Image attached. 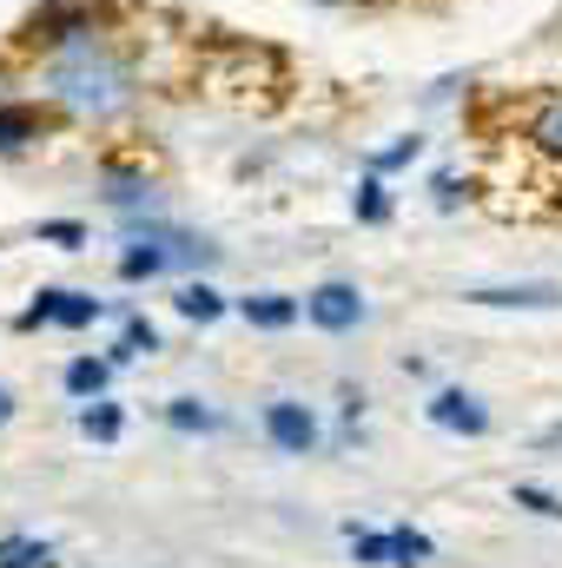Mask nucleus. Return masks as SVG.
I'll use <instances>...</instances> for the list:
<instances>
[{
	"label": "nucleus",
	"mask_w": 562,
	"mask_h": 568,
	"mask_svg": "<svg viewBox=\"0 0 562 568\" xmlns=\"http://www.w3.org/2000/svg\"><path fill=\"white\" fill-rule=\"evenodd\" d=\"M33 87L73 126H127L140 113L145 67L140 53L120 40V27H107V33H87V40H73L60 53H40L33 60Z\"/></svg>",
	"instance_id": "f257e3e1"
},
{
	"label": "nucleus",
	"mask_w": 562,
	"mask_h": 568,
	"mask_svg": "<svg viewBox=\"0 0 562 568\" xmlns=\"http://www.w3.org/2000/svg\"><path fill=\"white\" fill-rule=\"evenodd\" d=\"M219 252L205 245V239H192V232H179V225H165V219H145L127 232V252H120V278L127 284H145L159 278V272H172V265H212Z\"/></svg>",
	"instance_id": "f03ea898"
},
{
	"label": "nucleus",
	"mask_w": 562,
	"mask_h": 568,
	"mask_svg": "<svg viewBox=\"0 0 562 568\" xmlns=\"http://www.w3.org/2000/svg\"><path fill=\"white\" fill-rule=\"evenodd\" d=\"M113 27V7H100V0H40L27 20H20V53L27 60H40V53H60V47H73V40H87V33H107Z\"/></svg>",
	"instance_id": "7ed1b4c3"
},
{
	"label": "nucleus",
	"mask_w": 562,
	"mask_h": 568,
	"mask_svg": "<svg viewBox=\"0 0 562 568\" xmlns=\"http://www.w3.org/2000/svg\"><path fill=\"white\" fill-rule=\"evenodd\" d=\"M516 152L530 159V165H543L550 179L562 185V87H543V93H530L523 106H516Z\"/></svg>",
	"instance_id": "20e7f679"
},
{
	"label": "nucleus",
	"mask_w": 562,
	"mask_h": 568,
	"mask_svg": "<svg viewBox=\"0 0 562 568\" xmlns=\"http://www.w3.org/2000/svg\"><path fill=\"white\" fill-rule=\"evenodd\" d=\"M100 317H107V304H100V297H87V291H67V284H40V291H33V304L20 311V331H40V324L87 331V324H100Z\"/></svg>",
	"instance_id": "39448f33"
},
{
	"label": "nucleus",
	"mask_w": 562,
	"mask_h": 568,
	"mask_svg": "<svg viewBox=\"0 0 562 568\" xmlns=\"http://www.w3.org/2000/svg\"><path fill=\"white\" fill-rule=\"evenodd\" d=\"M60 126L53 106H33V100H0V159H27L33 145Z\"/></svg>",
	"instance_id": "423d86ee"
},
{
	"label": "nucleus",
	"mask_w": 562,
	"mask_h": 568,
	"mask_svg": "<svg viewBox=\"0 0 562 568\" xmlns=\"http://www.w3.org/2000/svg\"><path fill=\"white\" fill-rule=\"evenodd\" d=\"M304 317L318 324V331H358L364 324V291L358 284H344V278H331V284H318L311 297H304Z\"/></svg>",
	"instance_id": "0eeeda50"
},
{
	"label": "nucleus",
	"mask_w": 562,
	"mask_h": 568,
	"mask_svg": "<svg viewBox=\"0 0 562 568\" xmlns=\"http://www.w3.org/2000/svg\"><path fill=\"white\" fill-rule=\"evenodd\" d=\"M265 436H272V449H284V456H311L318 449V417L304 404L279 397V404H265Z\"/></svg>",
	"instance_id": "6e6552de"
},
{
	"label": "nucleus",
	"mask_w": 562,
	"mask_h": 568,
	"mask_svg": "<svg viewBox=\"0 0 562 568\" xmlns=\"http://www.w3.org/2000/svg\"><path fill=\"white\" fill-rule=\"evenodd\" d=\"M100 199H107L113 212H145V219H152V205H159V185H152V172L107 165V172H100Z\"/></svg>",
	"instance_id": "1a4fd4ad"
},
{
	"label": "nucleus",
	"mask_w": 562,
	"mask_h": 568,
	"mask_svg": "<svg viewBox=\"0 0 562 568\" xmlns=\"http://www.w3.org/2000/svg\"><path fill=\"white\" fill-rule=\"evenodd\" d=\"M423 410H430V424L450 429V436H483V429H490V410H483L470 390H456V384H450V390H436Z\"/></svg>",
	"instance_id": "9d476101"
},
{
	"label": "nucleus",
	"mask_w": 562,
	"mask_h": 568,
	"mask_svg": "<svg viewBox=\"0 0 562 568\" xmlns=\"http://www.w3.org/2000/svg\"><path fill=\"white\" fill-rule=\"evenodd\" d=\"M470 304H483V311H556L562 284H483V291H470Z\"/></svg>",
	"instance_id": "9b49d317"
},
{
	"label": "nucleus",
	"mask_w": 562,
	"mask_h": 568,
	"mask_svg": "<svg viewBox=\"0 0 562 568\" xmlns=\"http://www.w3.org/2000/svg\"><path fill=\"white\" fill-rule=\"evenodd\" d=\"M239 317L252 331H284L304 317V297H284V291H259V297H239Z\"/></svg>",
	"instance_id": "f8f14e48"
},
{
	"label": "nucleus",
	"mask_w": 562,
	"mask_h": 568,
	"mask_svg": "<svg viewBox=\"0 0 562 568\" xmlns=\"http://www.w3.org/2000/svg\"><path fill=\"white\" fill-rule=\"evenodd\" d=\"M172 311H179L185 324H219L232 304H225V297H219L205 278H185V284H179V297H172Z\"/></svg>",
	"instance_id": "ddd939ff"
},
{
	"label": "nucleus",
	"mask_w": 562,
	"mask_h": 568,
	"mask_svg": "<svg viewBox=\"0 0 562 568\" xmlns=\"http://www.w3.org/2000/svg\"><path fill=\"white\" fill-rule=\"evenodd\" d=\"M391 212H398V205H391L384 172H364L358 192H351V219H358V225H391Z\"/></svg>",
	"instance_id": "4468645a"
},
{
	"label": "nucleus",
	"mask_w": 562,
	"mask_h": 568,
	"mask_svg": "<svg viewBox=\"0 0 562 568\" xmlns=\"http://www.w3.org/2000/svg\"><path fill=\"white\" fill-rule=\"evenodd\" d=\"M107 377H113V357H73L67 364V397L93 404V397H107Z\"/></svg>",
	"instance_id": "2eb2a0df"
},
{
	"label": "nucleus",
	"mask_w": 562,
	"mask_h": 568,
	"mask_svg": "<svg viewBox=\"0 0 562 568\" xmlns=\"http://www.w3.org/2000/svg\"><path fill=\"white\" fill-rule=\"evenodd\" d=\"M418 159H423V140L418 133H398L391 145H378V152L364 159V172H384V179H391V172H404V165H418Z\"/></svg>",
	"instance_id": "dca6fc26"
},
{
	"label": "nucleus",
	"mask_w": 562,
	"mask_h": 568,
	"mask_svg": "<svg viewBox=\"0 0 562 568\" xmlns=\"http://www.w3.org/2000/svg\"><path fill=\"white\" fill-rule=\"evenodd\" d=\"M152 351H159V331H152L145 317H127V324H120V344H113L107 357H113V364H133V357H152Z\"/></svg>",
	"instance_id": "f3484780"
},
{
	"label": "nucleus",
	"mask_w": 562,
	"mask_h": 568,
	"mask_svg": "<svg viewBox=\"0 0 562 568\" xmlns=\"http://www.w3.org/2000/svg\"><path fill=\"white\" fill-rule=\"evenodd\" d=\"M165 424L185 429V436H212V429H219V410H205L199 397H172V404H165Z\"/></svg>",
	"instance_id": "a211bd4d"
},
{
	"label": "nucleus",
	"mask_w": 562,
	"mask_h": 568,
	"mask_svg": "<svg viewBox=\"0 0 562 568\" xmlns=\"http://www.w3.org/2000/svg\"><path fill=\"white\" fill-rule=\"evenodd\" d=\"M127 429V417H120V404H107V397H93L87 410H80V436H93V443H113Z\"/></svg>",
	"instance_id": "6ab92c4d"
},
{
	"label": "nucleus",
	"mask_w": 562,
	"mask_h": 568,
	"mask_svg": "<svg viewBox=\"0 0 562 568\" xmlns=\"http://www.w3.org/2000/svg\"><path fill=\"white\" fill-rule=\"evenodd\" d=\"M0 568H53V549L33 536H0Z\"/></svg>",
	"instance_id": "aec40b11"
},
{
	"label": "nucleus",
	"mask_w": 562,
	"mask_h": 568,
	"mask_svg": "<svg viewBox=\"0 0 562 568\" xmlns=\"http://www.w3.org/2000/svg\"><path fill=\"white\" fill-rule=\"evenodd\" d=\"M344 542H351V556H358L364 568H391V529L378 536V529H358V523H351Z\"/></svg>",
	"instance_id": "412c9836"
},
{
	"label": "nucleus",
	"mask_w": 562,
	"mask_h": 568,
	"mask_svg": "<svg viewBox=\"0 0 562 568\" xmlns=\"http://www.w3.org/2000/svg\"><path fill=\"white\" fill-rule=\"evenodd\" d=\"M430 562V536L423 529H391V568H423Z\"/></svg>",
	"instance_id": "4be33fe9"
},
{
	"label": "nucleus",
	"mask_w": 562,
	"mask_h": 568,
	"mask_svg": "<svg viewBox=\"0 0 562 568\" xmlns=\"http://www.w3.org/2000/svg\"><path fill=\"white\" fill-rule=\"evenodd\" d=\"M33 239H40V245H60V252H80V245H87V225H80V219H47Z\"/></svg>",
	"instance_id": "5701e85b"
},
{
	"label": "nucleus",
	"mask_w": 562,
	"mask_h": 568,
	"mask_svg": "<svg viewBox=\"0 0 562 568\" xmlns=\"http://www.w3.org/2000/svg\"><path fill=\"white\" fill-rule=\"evenodd\" d=\"M516 509H530V516H543V523H562V496L536 489V483H516Z\"/></svg>",
	"instance_id": "b1692460"
},
{
	"label": "nucleus",
	"mask_w": 562,
	"mask_h": 568,
	"mask_svg": "<svg viewBox=\"0 0 562 568\" xmlns=\"http://www.w3.org/2000/svg\"><path fill=\"white\" fill-rule=\"evenodd\" d=\"M463 199H470V185H463L456 172H436V179H430V205H436V212H456Z\"/></svg>",
	"instance_id": "393cba45"
},
{
	"label": "nucleus",
	"mask_w": 562,
	"mask_h": 568,
	"mask_svg": "<svg viewBox=\"0 0 562 568\" xmlns=\"http://www.w3.org/2000/svg\"><path fill=\"white\" fill-rule=\"evenodd\" d=\"M7 417H13V390L0 384V424H7Z\"/></svg>",
	"instance_id": "a878e982"
},
{
	"label": "nucleus",
	"mask_w": 562,
	"mask_h": 568,
	"mask_svg": "<svg viewBox=\"0 0 562 568\" xmlns=\"http://www.w3.org/2000/svg\"><path fill=\"white\" fill-rule=\"evenodd\" d=\"M7 80H13V67H7V60H0V100H13V93H7Z\"/></svg>",
	"instance_id": "bb28decb"
},
{
	"label": "nucleus",
	"mask_w": 562,
	"mask_h": 568,
	"mask_svg": "<svg viewBox=\"0 0 562 568\" xmlns=\"http://www.w3.org/2000/svg\"><path fill=\"white\" fill-rule=\"evenodd\" d=\"M318 7H351V0H318Z\"/></svg>",
	"instance_id": "cd10ccee"
}]
</instances>
